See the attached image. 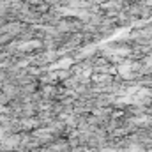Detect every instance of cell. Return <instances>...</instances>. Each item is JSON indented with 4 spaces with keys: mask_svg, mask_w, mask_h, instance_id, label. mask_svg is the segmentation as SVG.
I'll use <instances>...</instances> for the list:
<instances>
[{
    "mask_svg": "<svg viewBox=\"0 0 152 152\" xmlns=\"http://www.w3.org/2000/svg\"><path fill=\"white\" fill-rule=\"evenodd\" d=\"M20 142H21V138H20V134H14V136H5V140L2 142V149L4 151H12L14 147H20Z\"/></svg>",
    "mask_w": 152,
    "mask_h": 152,
    "instance_id": "6da1fadb",
    "label": "cell"
},
{
    "mask_svg": "<svg viewBox=\"0 0 152 152\" xmlns=\"http://www.w3.org/2000/svg\"><path fill=\"white\" fill-rule=\"evenodd\" d=\"M73 64V60L71 58H64V60H60L58 64H55L53 66V69H60V67H67V66H71Z\"/></svg>",
    "mask_w": 152,
    "mask_h": 152,
    "instance_id": "7a4b0ae2",
    "label": "cell"
}]
</instances>
